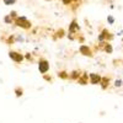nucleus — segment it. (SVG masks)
I'll return each mask as SVG.
<instances>
[{"instance_id":"obj_8","label":"nucleus","mask_w":123,"mask_h":123,"mask_svg":"<svg viewBox=\"0 0 123 123\" xmlns=\"http://www.w3.org/2000/svg\"><path fill=\"white\" fill-rule=\"evenodd\" d=\"M3 1H4L5 5H14L17 0H3Z\"/></svg>"},{"instance_id":"obj_17","label":"nucleus","mask_w":123,"mask_h":123,"mask_svg":"<svg viewBox=\"0 0 123 123\" xmlns=\"http://www.w3.org/2000/svg\"><path fill=\"white\" fill-rule=\"evenodd\" d=\"M71 78H78V73H76V71H74V73H73V75H71Z\"/></svg>"},{"instance_id":"obj_18","label":"nucleus","mask_w":123,"mask_h":123,"mask_svg":"<svg viewBox=\"0 0 123 123\" xmlns=\"http://www.w3.org/2000/svg\"><path fill=\"white\" fill-rule=\"evenodd\" d=\"M46 1H50V0H46Z\"/></svg>"},{"instance_id":"obj_13","label":"nucleus","mask_w":123,"mask_h":123,"mask_svg":"<svg viewBox=\"0 0 123 123\" xmlns=\"http://www.w3.org/2000/svg\"><path fill=\"white\" fill-rule=\"evenodd\" d=\"M115 85L118 87V86H121L122 85V80H116V83H115Z\"/></svg>"},{"instance_id":"obj_11","label":"nucleus","mask_w":123,"mask_h":123,"mask_svg":"<svg viewBox=\"0 0 123 123\" xmlns=\"http://www.w3.org/2000/svg\"><path fill=\"white\" fill-rule=\"evenodd\" d=\"M71 1H73V0H62V3L64 5H69V4H71Z\"/></svg>"},{"instance_id":"obj_3","label":"nucleus","mask_w":123,"mask_h":123,"mask_svg":"<svg viewBox=\"0 0 123 123\" xmlns=\"http://www.w3.org/2000/svg\"><path fill=\"white\" fill-rule=\"evenodd\" d=\"M9 57L11 58L12 60H15V62H21V60H22V55H20V54L16 53V52H10V53H9Z\"/></svg>"},{"instance_id":"obj_5","label":"nucleus","mask_w":123,"mask_h":123,"mask_svg":"<svg viewBox=\"0 0 123 123\" xmlns=\"http://www.w3.org/2000/svg\"><path fill=\"white\" fill-rule=\"evenodd\" d=\"M78 30H79V25L76 24V21L74 20V21L70 24V26H69V32L73 33V32H75V31H78Z\"/></svg>"},{"instance_id":"obj_4","label":"nucleus","mask_w":123,"mask_h":123,"mask_svg":"<svg viewBox=\"0 0 123 123\" xmlns=\"http://www.w3.org/2000/svg\"><path fill=\"white\" fill-rule=\"evenodd\" d=\"M90 80H91V84H100L101 78L97 74H90Z\"/></svg>"},{"instance_id":"obj_7","label":"nucleus","mask_w":123,"mask_h":123,"mask_svg":"<svg viewBox=\"0 0 123 123\" xmlns=\"http://www.w3.org/2000/svg\"><path fill=\"white\" fill-rule=\"evenodd\" d=\"M80 52L83 53L84 55H90V49H89V47H86V46H81V47H80Z\"/></svg>"},{"instance_id":"obj_6","label":"nucleus","mask_w":123,"mask_h":123,"mask_svg":"<svg viewBox=\"0 0 123 123\" xmlns=\"http://www.w3.org/2000/svg\"><path fill=\"white\" fill-rule=\"evenodd\" d=\"M108 31L107 30H104V31H102V32H101V35L98 36V41H100V42H102V41H104L106 37H108Z\"/></svg>"},{"instance_id":"obj_15","label":"nucleus","mask_w":123,"mask_h":123,"mask_svg":"<svg viewBox=\"0 0 123 123\" xmlns=\"http://www.w3.org/2000/svg\"><path fill=\"white\" fill-rule=\"evenodd\" d=\"M10 16H11V17H16V11H11V12H10Z\"/></svg>"},{"instance_id":"obj_2","label":"nucleus","mask_w":123,"mask_h":123,"mask_svg":"<svg viewBox=\"0 0 123 123\" xmlns=\"http://www.w3.org/2000/svg\"><path fill=\"white\" fill-rule=\"evenodd\" d=\"M38 69H39V71L42 74H46L47 71H48V69H49V64L47 63L46 60H41L39 64H38Z\"/></svg>"},{"instance_id":"obj_12","label":"nucleus","mask_w":123,"mask_h":123,"mask_svg":"<svg viewBox=\"0 0 123 123\" xmlns=\"http://www.w3.org/2000/svg\"><path fill=\"white\" fill-rule=\"evenodd\" d=\"M106 52H108V53H111L112 52V47L108 44V46H106Z\"/></svg>"},{"instance_id":"obj_16","label":"nucleus","mask_w":123,"mask_h":123,"mask_svg":"<svg viewBox=\"0 0 123 123\" xmlns=\"http://www.w3.org/2000/svg\"><path fill=\"white\" fill-rule=\"evenodd\" d=\"M59 76H60V78H67V75H65V73H64V71H62V73L59 74Z\"/></svg>"},{"instance_id":"obj_10","label":"nucleus","mask_w":123,"mask_h":123,"mask_svg":"<svg viewBox=\"0 0 123 123\" xmlns=\"http://www.w3.org/2000/svg\"><path fill=\"white\" fill-rule=\"evenodd\" d=\"M4 21H5L6 24H11V16H10V15L5 16V18H4Z\"/></svg>"},{"instance_id":"obj_9","label":"nucleus","mask_w":123,"mask_h":123,"mask_svg":"<svg viewBox=\"0 0 123 123\" xmlns=\"http://www.w3.org/2000/svg\"><path fill=\"white\" fill-rule=\"evenodd\" d=\"M107 21H108V24L113 25V24H115V17H113V16H108V17H107Z\"/></svg>"},{"instance_id":"obj_14","label":"nucleus","mask_w":123,"mask_h":123,"mask_svg":"<svg viewBox=\"0 0 123 123\" xmlns=\"http://www.w3.org/2000/svg\"><path fill=\"white\" fill-rule=\"evenodd\" d=\"M22 95V91L21 90H16V96H21Z\"/></svg>"},{"instance_id":"obj_1","label":"nucleus","mask_w":123,"mask_h":123,"mask_svg":"<svg viewBox=\"0 0 123 123\" xmlns=\"http://www.w3.org/2000/svg\"><path fill=\"white\" fill-rule=\"evenodd\" d=\"M16 25L18 27H22V28H30L31 27V22L25 17V16H20L16 17Z\"/></svg>"}]
</instances>
